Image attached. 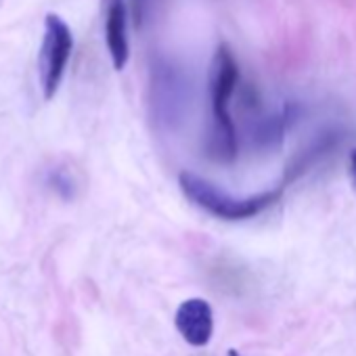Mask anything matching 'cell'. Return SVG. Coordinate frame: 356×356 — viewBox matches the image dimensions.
Here are the masks:
<instances>
[{
    "label": "cell",
    "mask_w": 356,
    "mask_h": 356,
    "mask_svg": "<svg viewBox=\"0 0 356 356\" xmlns=\"http://www.w3.org/2000/svg\"><path fill=\"white\" fill-rule=\"evenodd\" d=\"M239 82V67L229 44H218L210 65V97H212V132L210 155L218 161L237 157V132L229 113V103Z\"/></svg>",
    "instance_id": "cell-1"
},
{
    "label": "cell",
    "mask_w": 356,
    "mask_h": 356,
    "mask_svg": "<svg viewBox=\"0 0 356 356\" xmlns=\"http://www.w3.org/2000/svg\"><path fill=\"white\" fill-rule=\"evenodd\" d=\"M178 185H181V191L185 193V197L191 200L197 208L206 210L208 214H212L220 220H229V222L254 218V216L262 214L264 210L273 208L283 195V189H273V191H264V193H256V195L237 200V197L225 193L222 189H218L216 185H212L210 181H206V178L191 174V172H183L178 176Z\"/></svg>",
    "instance_id": "cell-2"
},
{
    "label": "cell",
    "mask_w": 356,
    "mask_h": 356,
    "mask_svg": "<svg viewBox=\"0 0 356 356\" xmlns=\"http://www.w3.org/2000/svg\"><path fill=\"white\" fill-rule=\"evenodd\" d=\"M72 51L74 34L70 26L59 15L49 13L44 19V38L40 47V86L47 101H51L59 90Z\"/></svg>",
    "instance_id": "cell-3"
},
{
    "label": "cell",
    "mask_w": 356,
    "mask_h": 356,
    "mask_svg": "<svg viewBox=\"0 0 356 356\" xmlns=\"http://www.w3.org/2000/svg\"><path fill=\"white\" fill-rule=\"evenodd\" d=\"M176 329L185 337L187 343L200 348L206 346L212 339L214 333V312L212 306L206 300L193 298L181 304L176 310Z\"/></svg>",
    "instance_id": "cell-4"
},
{
    "label": "cell",
    "mask_w": 356,
    "mask_h": 356,
    "mask_svg": "<svg viewBox=\"0 0 356 356\" xmlns=\"http://www.w3.org/2000/svg\"><path fill=\"white\" fill-rule=\"evenodd\" d=\"M126 19L128 11L124 0H105V42L115 70H124L130 57Z\"/></svg>",
    "instance_id": "cell-5"
},
{
    "label": "cell",
    "mask_w": 356,
    "mask_h": 356,
    "mask_svg": "<svg viewBox=\"0 0 356 356\" xmlns=\"http://www.w3.org/2000/svg\"><path fill=\"white\" fill-rule=\"evenodd\" d=\"M149 5H151V0H132V17H134L136 26H140L145 22Z\"/></svg>",
    "instance_id": "cell-6"
},
{
    "label": "cell",
    "mask_w": 356,
    "mask_h": 356,
    "mask_svg": "<svg viewBox=\"0 0 356 356\" xmlns=\"http://www.w3.org/2000/svg\"><path fill=\"white\" fill-rule=\"evenodd\" d=\"M350 176H352V183H354V189H356V149L350 153Z\"/></svg>",
    "instance_id": "cell-7"
},
{
    "label": "cell",
    "mask_w": 356,
    "mask_h": 356,
    "mask_svg": "<svg viewBox=\"0 0 356 356\" xmlns=\"http://www.w3.org/2000/svg\"><path fill=\"white\" fill-rule=\"evenodd\" d=\"M229 356H239V354H237L235 350H231V352H229Z\"/></svg>",
    "instance_id": "cell-8"
}]
</instances>
